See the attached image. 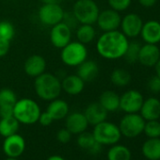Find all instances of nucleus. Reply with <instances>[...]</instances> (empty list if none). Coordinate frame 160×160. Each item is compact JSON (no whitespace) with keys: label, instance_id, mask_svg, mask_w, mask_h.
Masks as SVG:
<instances>
[{"label":"nucleus","instance_id":"nucleus-33","mask_svg":"<svg viewBox=\"0 0 160 160\" xmlns=\"http://www.w3.org/2000/svg\"><path fill=\"white\" fill-rule=\"evenodd\" d=\"M15 35V29L13 25L9 21H0V38L12 41Z\"/></svg>","mask_w":160,"mask_h":160},{"label":"nucleus","instance_id":"nucleus-16","mask_svg":"<svg viewBox=\"0 0 160 160\" xmlns=\"http://www.w3.org/2000/svg\"><path fill=\"white\" fill-rule=\"evenodd\" d=\"M46 69V60L43 57L40 55H32L27 58L24 63L25 72L33 78L41 75L45 72Z\"/></svg>","mask_w":160,"mask_h":160},{"label":"nucleus","instance_id":"nucleus-5","mask_svg":"<svg viewBox=\"0 0 160 160\" xmlns=\"http://www.w3.org/2000/svg\"><path fill=\"white\" fill-rule=\"evenodd\" d=\"M60 58L63 64L69 67H77L88 58L86 44L78 41L70 42L61 49Z\"/></svg>","mask_w":160,"mask_h":160},{"label":"nucleus","instance_id":"nucleus-10","mask_svg":"<svg viewBox=\"0 0 160 160\" xmlns=\"http://www.w3.org/2000/svg\"><path fill=\"white\" fill-rule=\"evenodd\" d=\"M50 42L56 48L62 49L70 42H72V29L63 22L51 27L49 34Z\"/></svg>","mask_w":160,"mask_h":160},{"label":"nucleus","instance_id":"nucleus-17","mask_svg":"<svg viewBox=\"0 0 160 160\" xmlns=\"http://www.w3.org/2000/svg\"><path fill=\"white\" fill-rule=\"evenodd\" d=\"M145 43L157 44L160 42V23L159 21L150 20L143 23L140 34Z\"/></svg>","mask_w":160,"mask_h":160},{"label":"nucleus","instance_id":"nucleus-26","mask_svg":"<svg viewBox=\"0 0 160 160\" xmlns=\"http://www.w3.org/2000/svg\"><path fill=\"white\" fill-rule=\"evenodd\" d=\"M76 39L83 44L92 42L96 37V30L93 25H79L75 31Z\"/></svg>","mask_w":160,"mask_h":160},{"label":"nucleus","instance_id":"nucleus-24","mask_svg":"<svg viewBox=\"0 0 160 160\" xmlns=\"http://www.w3.org/2000/svg\"><path fill=\"white\" fill-rule=\"evenodd\" d=\"M99 103L108 112H114L120 108V96L113 91H105L99 97Z\"/></svg>","mask_w":160,"mask_h":160},{"label":"nucleus","instance_id":"nucleus-23","mask_svg":"<svg viewBox=\"0 0 160 160\" xmlns=\"http://www.w3.org/2000/svg\"><path fill=\"white\" fill-rule=\"evenodd\" d=\"M77 144L79 145L80 148H82L93 154L99 152L101 151V146H102L100 143H98L95 140L93 134L87 131L78 134Z\"/></svg>","mask_w":160,"mask_h":160},{"label":"nucleus","instance_id":"nucleus-30","mask_svg":"<svg viewBox=\"0 0 160 160\" xmlns=\"http://www.w3.org/2000/svg\"><path fill=\"white\" fill-rule=\"evenodd\" d=\"M140 47H141V44L138 42H136V41L129 42L127 49L123 56V58L129 64H134L138 62Z\"/></svg>","mask_w":160,"mask_h":160},{"label":"nucleus","instance_id":"nucleus-11","mask_svg":"<svg viewBox=\"0 0 160 160\" xmlns=\"http://www.w3.org/2000/svg\"><path fill=\"white\" fill-rule=\"evenodd\" d=\"M143 26V21L138 13H128L122 18L121 21V31L127 38H137L139 36L141 28Z\"/></svg>","mask_w":160,"mask_h":160},{"label":"nucleus","instance_id":"nucleus-45","mask_svg":"<svg viewBox=\"0 0 160 160\" xmlns=\"http://www.w3.org/2000/svg\"><path fill=\"white\" fill-rule=\"evenodd\" d=\"M6 160H18L17 158H11V157H8Z\"/></svg>","mask_w":160,"mask_h":160},{"label":"nucleus","instance_id":"nucleus-27","mask_svg":"<svg viewBox=\"0 0 160 160\" xmlns=\"http://www.w3.org/2000/svg\"><path fill=\"white\" fill-rule=\"evenodd\" d=\"M20 122L13 117H7L0 119V135L4 138L14 135L19 130Z\"/></svg>","mask_w":160,"mask_h":160},{"label":"nucleus","instance_id":"nucleus-31","mask_svg":"<svg viewBox=\"0 0 160 160\" xmlns=\"http://www.w3.org/2000/svg\"><path fill=\"white\" fill-rule=\"evenodd\" d=\"M17 102L15 92L8 88L0 90V107H14Z\"/></svg>","mask_w":160,"mask_h":160},{"label":"nucleus","instance_id":"nucleus-40","mask_svg":"<svg viewBox=\"0 0 160 160\" xmlns=\"http://www.w3.org/2000/svg\"><path fill=\"white\" fill-rule=\"evenodd\" d=\"M13 116L12 107H0V118H7Z\"/></svg>","mask_w":160,"mask_h":160},{"label":"nucleus","instance_id":"nucleus-1","mask_svg":"<svg viewBox=\"0 0 160 160\" xmlns=\"http://www.w3.org/2000/svg\"><path fill=\"white\" fill-rule=\"evenodd\" d=\"M128 43V38L122 31L118 29L107 31L97 39L96 50L97 53L106 59H119L123 58Z\"/></svg>","mask_w":160,"mask_h":160},{"label":"nucleus","instance_id":"nucleus-32","mask_svg":"<svg viewBox=\"0 0 160 160\" xmlns=\"http://www.w3.org/2000/svg\"><path fill=\"white\" fill-rule=\"evenodd\" d=\"M143 133L149 138H160V122L157 120L145 121Z\"/></svg>","mask_w":160,"mask_h":160},{"label":"nucleus","instance_id":"nucleus-34","mask_svg":"<svg viewBox=\"0 0 160 160\" xmlns=\"http://www.w3.org/2000/svg\"><path fill=\"white\" fill-rule=\"evenodd\" d=\"M132 0H108V3L110 7V9L121 12L126 11L130 5Z\"/></svg>","mask_w":160,"mask_h":160},{"label":"nucleus","instance_id":"nucleus-13","mask_svg":"<svg viewBox=\"0 0 160 160\" xmlns=\"http://www.w3.org/2000/svg\"><path fill=\"white\" fill-rule=\"evenodd\" d=\"M26 141L24 138L17 133L5 138L3 143V151L8 157L18 158L25 151Z\"/></svg>","mask_w":160,"mask_h":160},{"label":"nucleus","instance_id":"nucleus-42","mask_svg":"<svg viewBox=\"0 0 160 160\" xmlns=\"http://www.w3.org/2000/svg\"><path fill=\"white\" fill-rule=\"evenodd\" d=\"M42 4H60L62 0H41Z\"/></svg>","mask_w":160,"mask_h":160},{"label":"nucleus","instance_id":"nucleus-7","mask_svg":"<svg viewBox=\"0 0 160 160\" xmlns=\"http://www.w3.org/2000/svg\"><path fill=\"white\" fill-rule=\"evenodd\" d=\"M145 120L138 113H126L121 120L119 129L126 138H136L143 133Z\"/></svg>","mask_w":160,"mask_h":160},{"label":"nucleus","instance_id":"nucleus-6","mask_svg":"<svg viewBox=\"0 0 160 160\" xmlns=\"http://www.w3.org/2000/svg\"><path fill=\"white\" fill-rule=\"evenodd\" d=\"M92 134L95 140L101 145H114L122 137L119 126L107 121L94 125Z\"/></svg>","mask_w":160,"mask_h":160},{"label":"nucleus","instance_id":"nucleus-20","mask_svg":"<svg viewBox=\"0 0 160 160\" xmlns=\"http://www.w3.org/2000/svg\"><path fill=\"white\" fill-rule=\"evenodd\" d=\"M139 112L145 121L158 120L160 118V101L155 97L144 100Z\"/></svg>","mask_w":160,"mask_h":160},{"label":"nucleus","instance_id":"nucleus-39","mask_svg":"<svg viewBox=\"0 0 160 160\" xmlns=\"http://www.w3.org/2000/svg\"><path fill=\"white\" fill-rule=\"evenodd\" d=\"M11 48V42L0 38V58L5 57Z\"/></svg>","mask_w":160,"mask_h":160},{"label":"nucleus","instance_id":"nucleus-8","mask_svg":"<svg viewBox=\"0 0 160 160\" xmlns=\"http://www.w3.org/2000/svg\"><path fill=\"white\" fill-rule=\"evenodd\" d=\"M64 12L60 4H42L38 11V17L42 25L53 27L62 22Z\"/></svg>","mask_w":160,"mask_h":160},{"label":"nucleus","instance_id":"nucleus-14","mask_svg":"<svg viewBox=\"0 0 160 160\" xmlns=\"http://www.w3.org/2000/svg\"><path fill=\"white\" fill-rule=\"evenodd\" d=\"M89 122L82 112H72L66 116L65 128L68 129L71 134L78 135L87 130Z\"/></svg>","mask_w":160,"mask_h":160},{"label":"nucleus","instance_id":"nucleus-38","mask_svg":"<svg viewBox=\"0 0 160 160\" xmlns=\"http://www.w3.org/2000/svg\"><path fill=\"white\" fill-rule=\"evenodd\" d=\"M38 122L42 126H49L54 122V120H53V118L51 117V115L47 111H44V112H41V115L39 117Z\"/></svg>","mask_w":160,"mask_h":160},{"label":"nucleus","instance_id":"nucleus-4","mask_svg":"<svg viewBox=\"0 0 160 160\" xmlns=\"http://www.w3.org/2000/svg\"><path fill=\"white\" fill-rule=\"evenodd\" d=\"M72 12L79 25H93L96 24L100 9L94 0H76Z\"/></svg>","mask_w":160,"mask_h":160},{"label":"nucleus","instance_id":"nucleus-12","mask_svg":"<svg viewBox=\"0 0 160 160\" xmlns=\"http://www.w3.org/2000/svg\"><path fill=\"white\" fill-rule=\"evenodd\" d=\"M121 21L122 16L120 15V12L112 9H108L100 12L96 24L103 32H107L117 30L120 28Z\"/></svg>","mask_w":160,"mask_h":160},{"label":"nucleus","instance_id":"nucleus-2","mask_svg":"<svg viewBox=\"0 0 160 160\" xmlns=\"http://www.w3.org/2000/svg\"><path fill=\"white\" fill-rule=\"evenodd\" d=\"M34 90L40 99L50 102L59 97L62 92L61 81L57 75L44 72L35 78Z\"/></svg>","mask_w":160,"mask_h":160},{"label":"nucleus","instance_id":"nucleus-36","mask_svg":"<svg viewBox=\"0 0 160 160\" xmlns=\"http://www.w3.org/2000/svg\"><path fill=\"white\" fill-rule=\"evenodd\" d=\"M62 22L64 24H66L71 29L72 28H76L79 26V23L77 22V20L75 19L74 15L72 12H64V16H63V20Z\"/></svg>","mask_w":160,"mask_h":160},{"label":"nucleus","instance_id":"nucleus-43","mask_svg":"<svg viewBox=\"0 0 160 160\" xmlns=\"http://www.w3.org/2000/svg\"><path fill=\"white\" fill-rule=\"evenodd\" d=\"M155 67V72H156V75L160 77V58L158 59V61L156 62V64L154 65Z\"/></svg>","mask_w":160,"mask_h":160},{"label":"nucleus","instance_id":"nucleus-37","mask_svg":"<svg viewBox=\"0 0 160 160\" xmlns=\"http://www.w3.org/2000/svg\"><path fill=\"white\" fill-rule=\"evenodd\" d=\"M71 137H72L71 132L66 128H62V129L58 130V134H57V139L60 143H63V144L68 143L71 139Z\"/></svg>","mask_w":160,"mask_h":160},{"label":"nucleus","instance_id":"nucleus-22","mask_svg":"<svg viewBox=\"0 0 160 160\" xmlns=\"http://www.w3.org/2000/svg\"><path fill=\"white\" fill-rule=\"evenodd\" d=\"M46 111L51 115L54 121H59L69 114V105L66 101L57 98L50 101Z\"/></svg>","mask_w":160,"mask_h":160},{"label":"nucleus","instance_id":"nucleus-15","mask_svg":"<svg viewBox=\"0 0 160 160\" xmlns=\"http://www.w3.org/2000/svg\"><path fill=\"white\" fill-rule=\"evenodd\" d=\"M160 58V49L156 44L145 43L141 45L138 54V62L146 67H154Z\"/></svg>","mask_w":160,"mask_h":160},{"label":"nucleus","instance_id":"nucleus-19","mask_svg":"<svg viewBox=\"0 0 160 160\" xmlns=\"http://www.w3.org/2000/svg\"><path fill=\"white\" fill-rule=\"evenodd\" d=\"M108 113V112L100 105L99 102L90 104L84 111V115L89 124H92L93 126L106 121Z\"/></svg>","mask_w":160,"mask_h":160},{"label":"nucleus","instance_id":"nucleus-25","mask_svg":"<svg viewBox=\"0 0 160 160\" xmlns=\"http://www.w3.org/2000/svg\"><path fill=\"white\" fill-rule=\"evenodd\" d=\"M142 153L149 160H160V138H148L142 145Z\"/></svg>","mask_w":160,"mask_h":160},{"label":"nucleus","instance_id":"nucleus-9","mask_svg":"<svg viewBox=\"0 0 160 160\" xmlns=\"http://www.w3.org/2000/svg\"><path fill=\"white\" fill-rule=\"evenodd\" d=\"M143 101V95L138 91L129 90L120 96V108L125 113H138Z\"/></svg>","mask_w":160,"mask_h":160},{"label":"nucleus","instance_id":"nucleus-28","mask_svg":"<svg viewBox=\"0 0 160 160\" xmlns=\"http://www.w3.org/2000/svg\"><path fill=\"white\" fill-rule=\"evenodd\" d=\"M110 81L116 87H126L131 82V74L122 68H116L110 74Z\"/></svg>","mask_w":160,"mask_h":160},{"label":"nucleus","instance_id":"nucleus-3","mask_svg":"<svg viewBox=\"0 0 160 160\" xmlns=\"http://www.w3.org/2000/svg\"><path fill=\"white\" fill-rule=\"evenodd\" d=\"M39 105L32 99L23 98L17 100L13 107V117L24 124L36 123L41 115Z\"/></svg>","mask_w":160,"mask_h":160},{"label":"nucleus","instance_id":"nucleus-18","mask_svg":"<svg viewBox=\"0 0 160 160\" xmlns=\"http://www.w3.org/2000/svg\"><path fill=\"white\" fill-rule=\"evenodd\" d=\"M62 91L69 95H78L85 89V82L77 74H69L61 81Z\"/></svg>","mask_w":160,"mask_h":160},{"label":"nucleus","instance_id":"nucleus-21","mask_svg":"<svg viewBox=\"0 0 160 160\" xmlns=\"http://www.w3.org/2000/svg\"><path fill=\"white\" fill-rule=\"evenodd\" d=\"M76 74L81 78L83 81L92 82L99 74V66L98 64L92 59H86L80 65L77 66Z\"/></svg>","mask_w":160,"mask_h":160},{"label":"nucleus","instance_id":"nucleus-29","mask_svg":"<svg viewBox=\"0 0 160 160\" xmlns=\"http://www.w3.org/2000/svg\"><path fill=\"white\" fill-rule=\"evenodd\" d=\"M108 160H130L131 152L123 145H113L108 152Z\"/></svg>","mask_w":160,"mask_h":160},{"label":"nucleus","instance_id":"nucleus-41","mask_svg":"<svg viewBox=\"0 0 160 160\" xmlns=\"http://www.w3.org/2000/svg\"><path fill=\"white\" fill-rule=\"evenodd\" d=\"M138 3L145 8H151L152 6L155 5V3L157 2V0H138Z\"/></svg>","mask_w":160,"mask_h":160},{"label":"nucleus","instance_id":"nucleus-35","mask_svg":"<svg viewBox=\"0 0 160 160\" xmlns=\"http://www.w3.org/2000/svg\"><path fill=\"white\" fill-rule=\"evenodd\" d=\"M148 89L152 93H159L160 92V77L159 76L154 75L149 79Z\"/></svg>","mask_w":160,"mask_h":160},{"label":"nucleus","instance_id":"nucleus-44","mask_svg":"<svg viewBox=\"0 0 160 160\" xmlns=\"http://www.w3.org/2000/svg\"><path fill=\"white\" fill-rule=\"evenodd\" d=\"M47 160H65L63 157L59 156V155H52L50 157H48Z\"/></svg>","mask_w":160,"mask_h":160},{"label":"nucleus","instance_id":"nucleus-46","mask_svg":"<svg viewBox=\"0 0 160 160\" xmlns=\"http://www.w3.org/2000/svg\"><path fill=\"white\" fill-rule=\"evenodd\" d=\"M159 23H160V20H159Z\"/></svg>","mask_w":160,"mask_h":160}]
</instances>
